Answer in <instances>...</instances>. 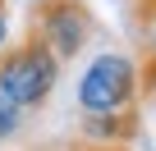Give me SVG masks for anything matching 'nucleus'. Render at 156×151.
<instances>
[{"label":"nucleus","instance_id":"obj_1","mask_svg":"<svg viewBox=\"0 0 156 151\" xmlns=\"http://www.w3.org/2000/svg\"><path fill=\"white\" fill-rule=\"evenodd\" d=\"M55 78H60V60L55 50L28 28V37L9 50H0V87H5L23 110H37L46 105V96L55 92Z\"/></svg>","mask_w":156,"mask_h":151},{"label":"nucleus","instance_id":"obj_2","mask_svg":"<svg viewBox=\"0 0 156 151\" xmlns=\"http://www.w3.org/2000/svg\"><path fill=\"white\" fill-rule=\"evenodd\" d=\"M138 64L129 55H97L87 73L78 78V110L83 115H110L138 105Z\"/></svg>","mask_w":156,"mask_h":151},{"label":"nucleus","instance_id":"obj_3","mask_svg":"<svg viewBox=\"0 0 156 151\" xmlns=\"http://www.w3.org/2000/svg\"><path fill=\"white\" fill-rule=\"evenodd\" d=\"M51 50L55 60H73L78 50H83L92 41V9L83 5V0H37L32 9V23H28Z\"/></svg>","mask_w":156,"mask_h":151},{"label":"nucleus","instance_id":"obj_4","mask_svg":"<svg viewBox=\"0 0 156 151\" xmlns=\"http://www.w3.org/2000/svg\"><path fill=\"white\" fill-rule=\"evenodd\" d=\"M87 133V142H133L138 137V105H129V110H110V115H87V124H83Z\"/></svg>","mask_w":156,"mask_h":151},{"label":"nucleus","instance_id":"obj_5","mask_svg":"<svg viewBox=\"0 0 156 151\" xmlns=\"http://www.w3.org/2000/svg\"><path fill=\"white\" fill-rule=\"evenodd\" d=\"M19 124H23V105H19L5 87H0V142L14 137V133H19Z\"/></svg>","mask_w":156,"mask_h":151},{"label":"nucleus","instance_id":"obj_6","mask_svg":"<svg viewBox=\"0 0 156 151\" xmlns=\"http://www.w3.org/2000/svg\"><path fill=\"white\" fill-rule=\"evenodd\" d=\"M138 19L142 23H156V0H138Z\"/></svg>","mask_w":156,"mask_h":151},{"label":"nucleus","instance_id":"obj_7","mask_svg":"<svg viewBox=\"0 0 156 151\" xmlns=\"http://www.w3.org/2000/svg\"><path fill=\"white\" fill-rule=\"evenodd\" d=\"M5 37H9V14H5V0H0V50H5Z\"/></svg>","mask_w":156,"mask_h":151},{"label":"nucleus","instance_id":"obj_8","mask_svg":"<svg viewBox=\"0 0 156 151\" xmlns=\"http://www.w3.org/2000/svg\"><path fill=\"white\" fill-rule=\"evenodd\" d=\"M151 110H156V87H151Z\"/></svg>","mask_w":156,"mask_h":151}]
</instances>
